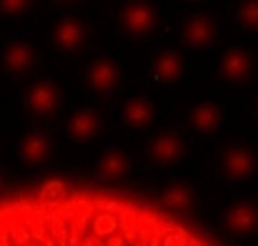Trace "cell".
I'll list each match as a JSON object with an SVG mask.
<instances>
[{"label":"cell","mask_w":258,"mask_h":246,"mask_svg":"<svg viewBox=\"0 0 258 246\" xmlns=\"http://www.w3.org/2000/svg\"><path fill=\"white\" fill-rule=\"evenodd\" d=\"M163 246H188V234L183 229H173L171 234L163 236Z\"/></svg>","instance_id":"obj_1"}]
</instances>
